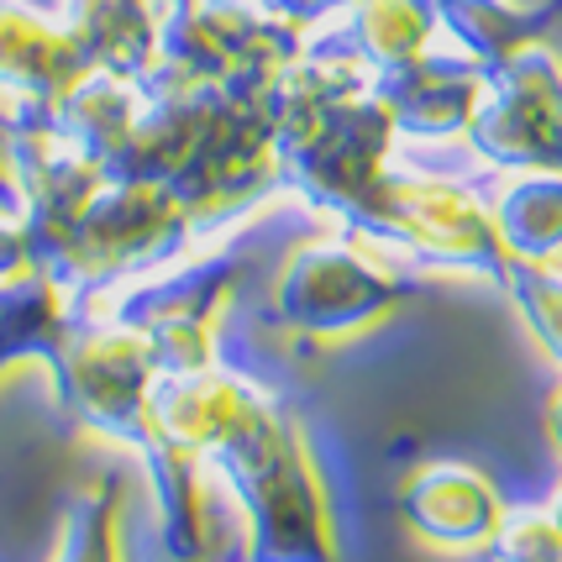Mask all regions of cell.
I'll use <instances>...</instances> for the list:
<instances>
[{
  "label": "cell",
  "mask_w": 562,
  "mask_h": 562,
  "mask_svg": "<svg viewBox=\"0 0 562 562\" xmlns=\"http://www.w3.org/2000/svg\"><path fill=\"white\" fill-rule=\"evenodd\" d=\"M58 562H116V537H111V505H90L74 515L69 541Z\"/></svg>",
  "instance_id": "cell-3"
},
{
  "label": "cell",
  "mask_w": 562,
  "mask_h": 562,
  "mask_svg": "<svg viewBox=\"0 0 562 562\" xmlns=\"http://www.w3.org/2000/svg\"><path fill=\"white\" fill-rule=\"evenodd\" d=\"M494 562H562V537L537 510L510 515L494 526Z\"/></svg>",
  "instance_id": "cell-2"
},
{
  "label": "cell",
  "mask_w": 562,
  "mask_h": 562,
  "mask_svg": "<svg viewBox=\"0 0 562 562\" xmlns=\"http://www.w3.org/2000/svg\"><path fill=\"white\" fill-rule=\"evenodd\" d=\"M547 520H552V531L562 537V490H558V499H552V510H547Z\"/></svg>",
  "instance_id": "cell-4"
},
{
  "label": "cell",
  "mask_w": 562,
  "mask_h": 562,
  "mask_svg": "<svg viewBox=\"0 0 562 562\" xmlns=\"http://www.w3.org/2000/svg\"><path fill=\"white\" fill-rule=\"evenodd\" d=\"M405 520L437 547H479L499 526V499L468 468H431L405 494Z\"/></svg>",
  "instance_id": "cell-1"
}]
</instances>
